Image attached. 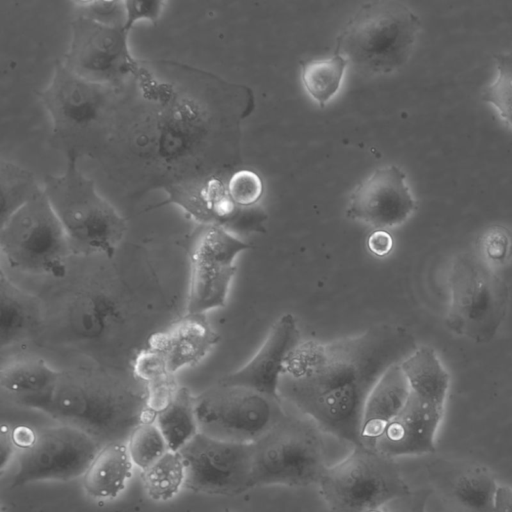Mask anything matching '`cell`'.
Instances as JSON below:
<instances>
[{"mask_svg": "<svg viewBox=\"0 0 512 512\" xmlns=\"http://www.w3.org/2000/svg\"><path fill=\"white\" fill-rule=\"evenodd\" d=\"M246 90L188 64L141 60L117 86L94 161L136 198L223 179L236 160Z\"/></svg>", "mask_w": 512, "mask_h": 512, "instance_id": "1", "label": "cell"}, {"mask_svg": "<svg viewBox=\"0 0 512 512\" xmlns=\"http://www.w3.org/2000/svg\"><path fill=\"white\" fill-rule=\"evenodd\" d=\"M417 348L407 329L392 324H377L328 343L301 342L285 362L278 395L323 432L360 446L363 410L372 388Z\"/></svg>", "mask_w": 512, "mask_h": 512, "instance_id": "2", "label": "cell"}, {"mask_svg": "<svg viewBox=\"0 0 512 512\" xmlns=\"http://www.w3.org/2000/svg\"><path fill=\"white\" fill-rule=\"evenodd\" d=\"M15 403L85 432L102 447L127 443L141 422L153 418L145 384L104 368L60 371L49 390Z\"/></svg>", "mask_w": 512, "mask_h": 512, "instance_id": "3", "label": "cell"}, {"mask_svg": "<svg viewBox=\"0 0 512 512\" xmlns=\"http://www.w3.org/2000/svg\"><path fill=\"white\" fill-rule=\"evenodd\" d=\"M65 159L66 167L60 174L45 176V195L73 253L111 258L126 235L127 221L80 170L79 160Z\"/></svg>", "mask_w": 512, "mask_h": 512, "instance_id": "4", "label": "cell"}, {"mask_svg": "<svg viewBox=\"0 0 512 512\" xmlns=\"http://www.w3.org/2000/svg\"><path fill=\"white\" fill-rule=\"evenodd\" d=\"M420 21L396 1L364 4L336 39L335 52L371 74L395 71L408 60Z\"/></svg>", "mask_w": 512, "mask_h": 512, "instance_id": "5", "label": "cell"}, {"mask_svg": "<svg viewBox=\"0 0 512 512\" xmlns=\"http://www.w3.org/2000/svg\"><path fill=\"white\" fill-rule=\"evenodd\" d=\"M114 86L88 81L55 63L39 97L51 120L52 146L65 158H89L100 133Z\"/></svg>", "mask_w": 512, "mask_h": 512, "instance_id": "6", "label": "cell"}, {"mask_svg": "<svg viewBox=\"0 0 512 512\" xmlns=\"http://www.w3.org/2000/svg\"><path fill=\"white\" fill-rule=\"evenodd\" d=\"M321 431L307 417L285 414L252 443V488L318 484L328 467Z\"/></svg>", "mask_w": 512, "mask_h": 512, "instance_id": "7", "label": "cell"}, {"mask_svg": "<svg viewBox=\"0 0 512 512\" xmlns=\"http://www.w3.org/2000/svg\"><path fill=\"white\" fill-rule=\"evenodd\" d=\"M318 485L331 512H376L411 491L395 458L364 445L328 466Z\"/></svg>", "mask_w": 512, "mask_h": 512, "instance_id": "8", "label": "cell"}, {"mask_svg": "<svg viewBox=\"0 0 512 512\" xmlns=\"http://www.w3.org/2000/svg\"><path fill=\"white\" fill-rule=\"evenodd\" d=\"M0 250L15 270L54 278L65 276L73 252L43 188L0 225Z\"/></svg>", "mask_w": 512, "mask_h": 512, "instance_id": "9", "label": "cell"}, {"mask_svg": "<svg viewBox=\"0 0 512 512\" xmlns=\"http://www.w3.org/2000/svg\"><path fill=\"white\" fill-rule=\"evenodd\" d=\"M448 281V327L475 342L490 341L505 317L508 302L505 282L472 253L455 258Z\"/></svg>", "mask_w": 512, "mask_h": 512, "instance_id": "10", "label": "cell"}, {"mask_svg": "<svg viewBox=\"0 0 512 512\" xmlns=\"http://www.w3.org/2000/svg\"><path fill=\"white\" fill-rule=\"evenodd\" d=\"M280 398L255 389L219 382L195 396L200 433L250 444L285 416Z\"/></svg>", "mask_w": 512, "mask_h": 512, "instance_id": "11", "label": "cell"}, {"mask_svg": "<svg viewBox=\"0 0 512 512\" xmlns=\"http://www.w3.org/2000/svg\"><path fill=\"white\" fill-rule=\"evenodd\" d=\"M124 26L97 23L76 14L62 63L76 75L103 85L117 86L133 77L140 66Z\"/></svg>", "mask_w": 512, "mask_h": 512, "instance_id": "12", "label": "cell"}, {"mask_svg": "<svg viewBox=\"0 0 512 512\" xmlns=\"http://www.w3.org/2000/svg\"><path fill=\"white\" fill-rule=\"evenodd\" d=\"M251 246L217 226H200L190 250L186 312L207 314L226 305L236 257Z\"/></svg>", "mask_w": 512, "mask_h": 512, "instance_id": "13", "label": "cell"}, {"mask_svg": "<svg viewBox=\"0 0 512 512\" xmlns=\"http://www.w3.org/2000/svg\"><path fill=\"white\" fill-rule=\"evenodd\" d=\"M184 486L195 493L237 496L252 488V443H234L198 432L179 451Z\"/></svg>", "mask_w": 512, "mask_h": 512, "instance_id": "14", "label": "cell"}, {"mask_svg": "<svg viewBox=\"0 0 512 512\" xmlns=\"http://www.w3.org/2000/svg\"><path fill=\"white\" fill-rule=\"evenodd\" d=\"M101 448L94 438L72 426L45 428L20 451L11 486L83 476Z\"/></svg>", "mask_w": 512, "mask_h": 512, "instance_id": "15", "label": "cell"}, {"mask_svg": "<svg viewBox=\"0 0 512 512\" xmlns=\"http://www.w3.org/2000/svg\"><path fill=\"white\" fill-rule=\"evenodd\" d=\"M415 207L404 172L391 165L375 170L353 191L346 215L385 230L404 223Z\"/></svg>", "mask_w": 512, "mask_h": 512, "instance_id": "16", "label": "cell"}, {"mask_svg": "<svg viewBox=\"0 0 512 512\" xmlns=\"http://www.w3.org/2000/svg\"><path fill=\"white\" fill-rule=\"evenodd\" d=\"M444 405L410 390L404 407L386 427L375 449L392 458L434 453Z\"/></svg>", "mask_w": 512, "mask_h": 512, "instance_id": "17", "label": "cell"}, {"mask_svg": "<svg viewBox=\"0 0 512 512\" xmlns=\"http://www.w3.org/2000/svg\"><path fill=\"white\" fill-rule=\"evenodd\" d=\"M429 472L433 487L456 512H491L498 483L484 464L462 459L438 458Z\"/></svg>", "mask_w": 512, "mask_h": 512, "instance_id": "18", "label": "cell"}, {"mask_svg": "<svg viewBox=\"0 0 512 512\" xmlns=\"http://www.w3.org/2000/svg\"><path fill=\"white\" fill-rule=\"evenodd\" d=\"M301 336L292 314L282 315L252 359L219 382L255 389L275 398L288 356L300 345ZM281 399V398H280Z\"/></svg>", "mask_w": 512, "mask_h": 512, "instance_id": "19", "label": "cell"}, {"mask_svg": "<svg viewBox=\"0 0 512 512\" xmlns=\"http://www.w3.org/2000/svg\"><path fill=\"white\" fill-rule=\"evenodd\" d=\"M219 340L207 314L185 313L163 331L153 334L148 348L159 356L166 370L176 376L181 370L199 364Z\"/></svg>", "mask_w": 512, "mask_h": 512, "instance_id": "20", "label": "cell"}, {"mask_svg": "<svg viewBox=\"0 0 512 512\" xmlns=\"http://www.w3.org/2000/svg\"><path fill=\"white\" fill-rule=\"evenodd\" d=\"M400 364L391 366L367 397L360 431L364 446L375 448L386 427L400 413L408 399L410 388Z\"/></svg>", "mask_w": 512, "mask_h": 512, "instance_id": "21", "label": "cell"}, {"mask_svg": "<svg viewBox=\"0 0 512 512\" xmlns=\"http://www.w3.org/2000/svg\"><path fill=\"white\" fill-rule=\"evenodd\" d=\"M132 467L126 443L103 446L83 475L85 492L95 499L116 498L125 489Z\"/></svg>", "mask_w": 512, "mask_h": 512, "instance_id": "22", "label": "cell"}, {"mask_svg": "<svg viewBox=\"0 0 512 512\" xmlns=\"http://www.w3.org/2000/svg\"><path fill=\"white\" fill-rule=\"evenodd\" d=\"M36 300L21 290L1 269L0 272V345L11 346L24 338L37 324Z\"/></svg>", "mask_w": 512, "mask_h": 512, "instance_id": "23", "label": "cell"}, {"mask_svg": "<svg viewBox=\"0 0 512 512\" xmlns=\"http://www.w3.org/2000/svg\"><path fill=\"white\" fill-rule=\"evenodd\" d=\"M59 373L40 357H19L1 366L0 386L15 403L49 390Z\"/></svg>", "mask_w": 512, "mask_h": 512, "instance_id": "24", "label": "cell"}, {"mask_svg": "<svg viewBox=\"0 0 512 512\" xmlns=\"http://www.w3.org/2000/svg\"><path fill=\"white\" fill-rule=\"evenodd\" d=\"M153 420L170 451H179L198 432L195 395L180 386L170 400L153 414Z\"/></svg>", "mask_w": 512, "mask_h": 512, "instance_id": "25", "label": "cell"}, {"mask_svg": "<svg viewBox=\"0 0 512 512\" xmlns=\"http://www.w3.org/2000/svg\"><path fill=\"white\" fill-rule=\"evenodd\" d=\"M400 365L410 390L445 404L449 375L434 349L418 347Z\"/></svg>", "mask_w": 512, "mask_h": 512, "instance_id": "26", "label": "cell"}, {"mask_svg": "<svg viewBox=\"0 0 512 512\" xmlns=\"http://www.w3.org/2000/svg\"><path fill=\"white\" fill-rule=\"evenodd\" d=\"M43 186L34 174L13 162L1 160L0 189L1 213L0 223L7 221L17 210L34 198Z\"/></svg>", "mask_w": 512, "mask_h": 512, "instance_id": "27", "label": "cell"}, {"mask_svg": "<svg viewBox=\"0 0 512 512\" xmlns=\"http://www.w3.org/2000/svg\"><path fill=\"white\" fill-rule=\"evenodd\" d=\"M348 61L339 53L327 59L302 64L301 78L306 91L324 107L338 92Z\"/></svg>", "mask_w": 512, "mask_h": 512, "instance_id": "28", "label": "cell"}, {"mask_svg": "<svg viewBox=\"0 0 512 512\" xmlns=\"http://www.w3.org/2000/svg\"><path fill=\"white\" fill-rule=\"evenodd\" d=\"M141 479L151 499H172L184 486L185 481V467L180 453L169 450L151 466L142 470Z\"/></svg>", "mask_w": 512, "mask_h": 512, "instance_id": "29", "label": "cell"}, {"mask_svg": "<svg viewBox=\"0 0 512 512\" xmlns=\"http://www.w3.org/2000/svg\"><path fill=\"white\" fill-rule=\"evenodd\" d=\"M127 448L133 464L144 470L169 451L164 436L149 418L141 422L131 433Z\"/></svg>", "mask_w": 512, "mask_h": 512, "instance_id": "30", "label": "cell"}, {"mask_svg": "<svg viewBox=\"0 0 512 512\" xmlns=\"http://www.w3.org/2000/svg\"><path fill=\"white\" fill-rule=\"evenodd\" d=\"M497 77L484 90L482 98L512 126V54L495 55Z\"/></svg>", "mask_w": 512, "mask_h": 512, "instance_id": "31", "label": "cell"}, {"mask_svg": "<svg viewBox=\"0 0 512 512\" xmlns=\"http://www.w3.org/2000/svg\"><path fill=\"white\" fill-rule=\"evenodd\" d=\"M76 14L100 24L124 26L125 6L120 0H85L74 1Z\"/></svg>", "mask_w": 512, "mask_h": 512, "instance_id": "32", "label": "cell"}, {"mask_svg": "<svg viewBox=\"0 0 512 512\" xmlns=\"http://www.w3.org/2000/svg\"><path fill=\"white\" fill-rule=\"evenodd\" d=\"M226 188L231 200L241 208L254 205L263 193L261 178L255 172L247 169L233 173Z\"/></svg>", "mask_w": 512, "mask_h": 512, "instance_id": "33", "label": "cell"}, {"mask_svg": "<svg viewBox=\"0 0 512 512\" xmlns=\"http://www.w3.org/2000/svg\"><path fill=\"white\" fill-rule=\"evenodd\" d=\"M166 1L162 0H125V24L132 31L136 24L146 22L156 25L163 15Z\"/></svg>", "mask_w": 512, "mask_h": 512, "instance_id": "34", "label": "cell"}, {"mask_svg": "<svg viewBox=\"0 0 512 512\" xmlns=\"http://www.w3.org/2000/svg\"><path fill=\"white\" fill-rule=\"evenodd\" d=\"M102 308L93 298H86L74 307L72 322L79 333L86 336L96 335L102 327Z\"/></svg>", "mask_w": 512, "mask_h": 512, "instance_id": "35", "label": "cell"}, {"mask_svg": "<svg viewBox=\"0 0 512 512\" xmlns=\"http://www.w3.org/2000/svg\"><path fill=\"white\" fill-rule=\"evenodd\" d=\"M482 248L492 261H504L512 251V233L504 226L489 227L481 238Z\"/></svg>", "mask_w": 512, "mask_h": 512, "instance_id": "36", "label": "cell"}, {"mask_svg": "<svg viewBox=\"0 0 512 512\" xmlns=\"http://www.w3.org/2000/svg\"><path fill=\"white\" fill-rule=\"evenodd\" d=\"M430 489H418L393 499L385 505L387 512H426Z\"/></svg>", "mask_w": 512, "mask_h": 512, "instance_id": "37", "label": "cell"}, {"mask_svg": "<svg viewBox=\"0 0 512 512\" xmlns=\"http://www.w3.org/2000/svg\"><path fill=\"white\" fill-rule=\"evenodd\" d=\"M367 246L371 253L382 257L390 253L393 247L392 236L384 229H376L367 240Z\"/></svg>", "mask_w": 512, "mask_h": 512, "instance_id": "38", "label": "cell"}, {"mask_svg": "<svg viewBox=\"0 0 512 512\" xmlns=\"http://www.w3.org/2000/svg\"><path fill=\"white\" fill-rule=\"evenodd\" d=\"M491 512H512V486L498 485Z\"/></svg>", "mask_w": 512, "mask_h": 512, "instance_id": "39", "label": "cell"}, {"mask_svg": "<svg viewBox=\"0 0 512 512\" xmlns=\"http://www.w3.org/2000/svg\"><path fill=\"white\" fill-rule=\"evenodd\" d=\"M1 471L3 472L5 465L9 462L14 452V440L9 427L3 425L1 428Z\"/></svg>", "mask_w": 512, "mask_h": 512, "instance_id": "40", "label": "cell"}]
</instances>
